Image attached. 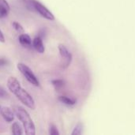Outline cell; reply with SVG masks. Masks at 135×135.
<instances>
[{
  "instance_id": "9c48e42d",
  "label": "cell",
  "mask_w": 135,
  "mask_h": 135,
  "mask_svg": "<svg viewBox=\"0 0 135 135\" xmlns=\"http://www.w3.org/2000/svg\"><path fill=\"white\" fill-rule=\"evenodd\" d=\"M10 6L6 0H0V18H4L9 15Z\"/></svg>"
},
{
  "instance_id": "52a82bcc",
  "label": "cell",
  "mask_w": 135,
  "mask_h": 135,
  "mask_svg": "<svg viewBox=\"0 0 135 135\" xmlns=\"http://www.w3.org/2000/svg\"><path fill=\"white\" fill-rule=\"evenodd\" d=\"M18 40H19L20 44L24 47L29 48L32 45V39H31V37H30V36L28 34H26V33H24V32L21 33L19 36Z\"/></svg>"
},
{
  "instance_id": "4fadbf2b",
  "label": "cell",
  "mask_w": 135,
  "mask_h": 135,
  "mask_svg": "<svg viewBox=\"0 0 135 135\" xmlns=\"http://www.w3.org/2000/svg\"><path fill=\"white\" fill-rule=\"evenodd\" d=\"M82 131H83V125L81 123H78L75 127L74 128V131H72L71 134L72 135H81L82 134Z\"/></svg>"
},
{
  "instance_id": "ba28073f",
  "label": "cell",
  "mask_w": 135,
  "mask_h": 135,
  "mask_svg": "<svg viewBox=\"0 0 135 135\" xmlns=\"http://www.w3.org/2000/svg\"><path fill=\"white\" fill-rule=\"evenodd\" d=\"M32 46L36 49V51H38L40 54H43L45 51L44 44L43 43L42 38L40 36H36L32 40Z\"/></svg>"
},
{
  "instance_id": "7c38bea8",
  "label": "cell",
  "mask_w": 135,
  "mask_h": 135,
  "mask_svg": "<svg viewBox=\"0 0 135 135\" xmlns=\"http://www.w3.org/2000/svg\"><path fill=\"white\" fill-rule=\"evenodd\" d=\"M52 85L55 88V89H59L64 86V81L62 79H55L51 81Z\"/></svg>"
},
{
  "instance_id": "2e32d148",
  "label": "cell",
  "mask_w": 135,
  "mask_h": 135,
  "mask_svg": "<svg viewBox=\"0 0 135 135\" xmlns=\"http://www.w3.org/2000/svg\"><path fill=\"white\" fill-rule=\"evenodd\" d=\"M5 36H4V35H3V33H2V32L0 30V42L1 43H5Z\"/></svg>"
},
{
  "instance_id": "8992f818",
  "label": "cell",
  "mask_w": 135,
  "mask_h": 135,
  "mask_svg": "<svg viewBox=\"0 0 135 135\" xmlns=\"http://www.w3.org/2000/svg\"><path fill=\"white\" fill-rule=\"evenodd\" d=\"M0 114L3 119L7 123H11L14 119V112L9 107H2L0 108Z\"/></svg>"
},
{
  "instance_id": "5bb4252c",
  "label": "cell",
  "mask_w": 135,
  "mask_h": 135,
  "mask_svg": "<svg viewBox=\"0 0 135 135\" xmlns=\"http://www.w3.org/2000/svg\"><path fill=\"white\" fill-rule=\"evenodd\" d=\"M12 25L13 27V28L19 33H23L24 32V28L23 26L17 21H13Z\"/></svg>"
},
{
  "instance_id": "277c9868",
  "label": "cell",
  "mask_w": 135,
  "mask_h": 135,
  "mask_svg": "<svg viewBox=\"0 0 135 135\" xmlns=\"http://www.w3.org/2000/svg\"><path fill=\"white\" fill-rule=\"evenodd\" d=\"M33 6H34V9L44 18H45L48 21H54L55 20L54 14L41 2L34 0L33 1Z\"/></svg>"
},
{
  "instance_id": "7a4b0ae2",
  "label": "cell",
  "mask_w": 135,
  "mask_h": 135,
  "mask_svg": "<svg viewBox=\"0 0 135 135\" xmlns=\"http://www.w3.org/2000/svg\"><path fill=\"white\" fill-rule=\"evenodd\" d=\"M17 118L21 123L25 133L27 135L36 134V127L29 113L21 106H15L13 108Z\"/></svg>"
},
{
  "instance_id": "8fae6325",
  "label": "cell",
  "mask_w": 135,
  "mask_h": 135,
  "mask_svg": "<svg viewBox=\"0 0 135 135\" xmlns=\"http://www.w3.org/2000/svg\"><path fill=\"white\" fill-rule=\"evenodd\" d=\"M59 100L66 104V105H69V106H72V105H74L76 104V100H73L70 97H65V96H60L59 97Z\"/></svg>"
},
{
  "instance_id": "30bf717a",
  "label": "cell",
  "mask_w": 135,
  "mask_h": 135,
  "mask_svg": "<svg viewBox=\"0 0 135 135\" xmlns=\"http://www.w3.org/2000/svg\"><path fill=\"white\" fill-rule=\"evenodd\" d=\"M11 132L12 134L14 135H21L24 134L23 130L21 128V126L17 123L15 122L12 124L11 126Z\"/></svg>"
},
{
  "instance_id": "6da1fadb",
  "label": "cell",
  "mask_w": 135,
  "mask_h": 135,
  "mask_svg": "<svg viewBox=\"0 0 135 135\" xmlns=\"http://www.w3.org/2000/svg\"><path fill=\"white\" fill-rule=\"evenodd\" d=\"M8 89L27 108L31 110H35L36 103L33 97L21 86L19 81L14 77H9L7 80Z\"/></svg>"
},
{
  "instance_id": "ac0fdd59",
  "label": "cell",
  "mask_w": 135,
  "mask_h": 135,
  "mask_svg": "<svg viewBox=\"0 0 135 135\" xmlns=\"http://www.w3.org/2000/svg\"><path fill=\"white\" fill-rule=\"evenodd\" d=\"M0 108H1V107H0Z\"/></svg>"
},
{
  "instance_id": "5b68a950",
  "label": "cell",
  "mask_w": 135,
  "mask_h": 135,
  "mask_svg": "<svg viewBox=\"0 0 135 135\" xmlns=\"http://www.w3.org/2000/svg\"><path fill=\"white\" fill-rule=\"evenodd\" d=\"M58 49H59V54L61 55V58L62 59V68H67L70 66V64L71 63L72 55H71L70 51L67 49V47L62 44H59Z\"/></svg>"
},
{
  "instance_id": "3957f363",
  "label": "cell",
  "mask_w": 135,
  "mask_h": 135,
  "mask_svg": "<svg viewBox=\"0 0 135 135\" xmlns=\"http://www.w3.org/2000/svg\"><path fill=\"white\" fill-rule=\"evenodd\" d=\"M17 70L21 72V74L24 76V78L32 85L38 87L40 85V81L34 74L33 71L25 64L22 62H19L17 65Z\"/></svg>"
},
{
  "instance_id": "e0dca14e",
  "label": "cell",
  "mask_w": 135,
  "mask_h": 135,
  "mask_svg": "<svg viewBox=\"0 0 135 135\" xmlns=\"http://www.w3.org/2000/svg\"><path fill=\"white\" fill-rule=\"evenodd\" d=\"M7 63V61L5 59H0V66H2Z\"/></svg>"
},
{
  "instance_id": "9a60e30c",
  "label": "cell",
  "mask_w": 135,
  "mask_h": 135,
  "mask_svg": "<svg viewBox=\"0 0 135 135\" xmlns=\"http://www.w3.org/2000/svg\"><path fill=\"white\" fill-rule=\"evenodd\" d=\"M49 134L51 135H59V132L57 129V127L54 125V124H51L50 125L49 127Z\"/></svg>"
}]
</instances>
